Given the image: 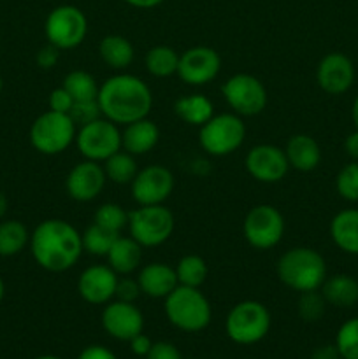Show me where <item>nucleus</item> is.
Segmentation results:
<instances>
[{"instance_id":"nucleus-1","label":"nucleus","mask_w":358,"mask_h":359,"mask_svg":"<svg viewBox=\"0 0 358 359\" xmlns=\"http://www.w3.org/2000/svg\"><path fill=\"white\" fill-rule=\"evenodd\" d=\"M30 252L46 272L62 273L74 269L84 252L83 238L65 219H44L30 233Z\"/></svg>"},{"instance_id":"nucleus-2","label":"nucleus","mask_w":358,"mask_h":359,"mask_svg":"<svg viewBox=\"0 0 358 359\" xmlns=\"http://www.w3.org/2000/svg\"><path fill=\"white\" fill-rule=\"evenodd\" d=\"M97 102L104 118L118 126H125L150 116L153 93L140 77L118 72L100 84Z\"/></svg>"},{"instance_id":"nucleus-3","label":"nucleus","mask_w":358,"mask_h":359,"mask_svg":"<svg viewBox=\"0 0 358 359\" xmlns=\"http://www.w3.org/2000/svg\"><path fill=\"white\" fill-rule=\"evenodd\" d=\"M281 283L297 293L321 287L326 279L325 258L312 248H293L281 255L276 265Z\"/></svg>"},{"instance_id":"nucleus-4","label":"nucleus","mask_w":358,"mask_h":359,"mask_svg":"<svg viewBox=\"0 0 358 359\" xmlns=\"http://www.w3.org/2000/svg\"><path fill=\"white\" fill-rule=\"evenodd\" d=\"M164 312L168 323L185 333L204 332L213 319V309L200 287L181 284L165 298Z\"/></svg>"},{"instance_id":"nucleus-5","label":"nucleus","mask_w":358,"mask_h":359,"mask_svg":"<svg viewBox=\"0 0 358 359\" xmlns=\"http://www.w3.org/2000/svg\"><path fill=\"white\" fill-rule=\"evenodd\" d=\"M272 318L262 302L244 300L235 304L225 319L227 337L237 346H255L269 335Z\"/></svg>"},{"instance_id":"nucleus-6","label":"nucleus","mask_w":358,"mask_h":359,"mask_svg":"<svg viewBox=\"0 0 358 359\" xmlns=\"http://www.w3.org/2000/svg\"><path fill=\"white\" fill-rule=\"evenodd\" d=\"M77 126L69 114L46 111L30 126V144L46 156L62 154L76 142Z\"/></svg>"},{"instance_id":"nucleus-7","label":"nucleus","mask_w":358,"mask_h":359,"mask_svg":"<svg viewBox=\"0 0 358 359\" xmlns=\"http://www.w3.org/2000/svg\"><path fill=\"white\" fill-rule=\"evenodd\" d=\"M246 125L235 112L214 114L199 130V144L209 156H228L244 144Z\"/></svg>"},{"instance_id":"nucleus-8","label":"nucleus","mask_w":358,"mask_h":359,"mask_svg":"<svg viewBox=\"0 0 358 359\" xmlns=\"http://www.w3.org/2000/svg\"><path fill=\"white\" fill-rule=\"evenodd\" d=\"M174 214L160 203V205H139L128 212L130 237L140 248H158L165 244L174 233Z\"/></svg>"},{"instance_id":"nucleus-9","label":"nucleus","mask_w":358,"mask_h":359,"mask_svg":"<svg viewBox=\"0 0 358 359\" xmlns=\"http://www.w3.org/2000/svg\"><path fill=\"white\" fill-rule=\"evenodd\" d=\"M44 34L48 44L55 46L60 51H69L84 42L88 34V20L79 7L63 4L49 11L44 21Z\"/></svg>"},{"instance_id":"nucleus-10","label":"nucleus","mask_w":358,"mask_h":359,"mask_svg":"<svg viewBox=\"0 0 358 359\" xmlns=\"http://www.w3.org/2000/svg\"><path fill=\"white\" fill-rule=\"evenodd\" d=\"M76 147L84 160L104 163L109 156L121 151V130L107 118H98L79 126L76 133Z\"/></svg>"},{"instance_id":"nucleus-11","label":"nucleus","mask_w":358,"mask_h":359,"mask_svg":"<svg viewBox=\"0 0 358 359\" xmlns=\"http://www.w3.org/2000/svg\"><path fill=\"white\" fill-rule=\"evenodd\" d=\"M284 217L269 203L251 207L242 221V235L251 248L269 251L276 248L284 235Z\"/></svg>"},{"instance_id":"nucleus-12","label":"nucleus","mask_w":358,"mask_h":359,"mask_svg":"<svg viewBox=\"0 0 358 359\" xmlns=\"http://www.w3.org/2000/svg\"><path fill=\"white\" fill-rule=\"evenodd\" d=\"M225 102L232 112L237 116H258L260 112L265 111L267 107V95L265 86L258 77L251 74L239 72L228 77L221 86Z\"/></svg>"},{"instance_id":"nucleus-13","label":"nucleus","mask_w":358,"mask_h":359,"mask_svg":"<svg viewBox=\"0 0 358 359\" xmlns=\"http://www.w3.org/2000/svg\"><path fill=\"white\" fill-rule=\"evenodd\" d=\"M174 186V175L167 167L150 165V167L139 168L130 184V193L139 205H160L165 200L171 198Z\"/></svg>"},{"instance_id":"nucleus-14","label":"nucleus","mask_w":358,"mask_h":359,"mask_svg":"<svg viewBox=\"0 0 358 359\" xmlns=\"http://www.w3.org/2000/svg\"><path fill=\"white\" fill-rule=\"evenodd\" d=\"M221 70V58L209 46H193L179 55L178 76L188 86L213 83Z\"/></svg>"},{"instance_id":"nucleus-15","label":"nucleus","mask_w":358,"mask_h":359,"mask_svg":"<svg viewBox=\"0 0 358 359\" xmlns=\"http://www.w3.org/2000/svg\"><path fill=\"white\" fill-rule=\"evenodd\" d=\"M248 174L263 184H274L286 177L290 163L284 149L274 144H258L248 151L244 160Z\"/></svg>"},{"instance_id":"nucleus-16","label":"nucleus","mask_w":358,"mask_h":359,"mask_svg":"<svg viewBox=\"0 0 358 359\" xmlns=\"http://www.w3.org/2000/svg\"><path fill=\"white\" fill-rule=\"evenodd\" d=\"M100 323L104 332L111 339L121 342H130L144 330V316L140 309L135 304L116 300V298L104 305Z\"/></svg>"},{"instance_id":"nucleus-17","label":"nucleus","mask_w":358,"mask_h":359,"mask_svg":"<svg viewBox=\"0 0 358 359\" xmlns=\"http://www.w3.org/2000/svg\"><path fill=\"white\" fill-rule=\"evenodd\" d=\"M354 77H357V72H354L353 62L344 53L339 51L325 55L316 67L318 86L325 93L333 95V97L350 91L354 83Z\"/></svg>"},{"instance_id":"nucleus-18","label":"nucleus","mask_w":358,"mask_h":359,"mask_svg":"<svg viewBox=\"0 0 358 359\" xmlns=\"http://www.w3.org/2000/svg\"><path fill=\"white\" fill-rule=\"evenodd\" d=\"M105 182H107V177H105L102 163L83 160L70 168L65 179V188L70 198L86 203L100 195Z\"/></svg>"},{"instance_id":"nucleus-19","label":"nucleus","mask_w":358,"mask_h":359,"mask_svg":"<svg viewBox=\"0 0 358 359\" xmlns=\"http://www.w3.org/2000/svg\"><path fill=\"white\" fill-rule=\"evenodd\" d=\"M119 276L109 265H91L77 279V293L86 304L105 305L116 297Z\"/></svg>"},{"instance_id":"nucleus-20","label":"nucleus","mask_w":358,"mask_h":359,"mask_svg":"<svg viewBox=\"0 0 358 359\" xmlns=\"http://www.w3.org/2000/svg\"><path fill=\"white\" fill-rule=\"evenodd\" d=\"M137 283L142 294L150 298H161V300H165L179 286L174 266L160 262L147 263L142 269H139Z\"/></svg>"},{"instance_id":"nucleus-21","label":"nucleus","mask_w":358,"mask_h":359,"mask_svg":"<svg viewBox=\"0 0 358 359\" xmlns=\"http://www.w3.org/2000/svg\"><path fill=\"white\" fill-rule=\"evenodd\" d=\"M160 140V128L150 118L137 119L130 125L123 126L121 149L133 156H142L153 151Z\"/></svg>"},{"instance_id":"nucleus-22","label":"nucleus","mask_w":358,"mask_h":359,"mask_svg":"<svg viewBox=\"0 0 358 359\" xmlns=\"http://www.w3.org/2000/svg\"><path fill=\"white\" fill-rule=\"evenodd\" d=\"M284 153H286L290 168L297 172H312L321 163V147L316 142L314 137L307 133L291 135L284 147Z\"/></svg>"},{"instance_id":"nucleus-23","label":"nucleus","mask_w":358,"mask_h":359,"mask_svg":"<svg viewBox=\"0 0 358 359\" xmlns=\"http://www.w3.org/2000/svg\"><path fill=\"white\" fill-rule=\"evenodd\" d=\"M326 305L337 309H351L358 304V280L350 273L326 276L319 287Z\"/></svg>"},{"instance_id":"nucleus-24","label":"nucleus","mask_w":358,"mask_h":359,"mask_svg":"<svg viewBox=\"0 0 358 359\" xmlns=\"http://www.w3.org/2000/svg\"><path fill=\"white\" fill-rule=\"evenodd\" d=\"M330 238L343 252L358 256V209H344L332 217Z\"/></svg>"},{"instance_id":"nucleus-25","label":"nucleus","mask_w":358,"mask_h":359,"mask_svg":"<svg viewBox=\"0 0 358 359\" xmlns=\"http://www.w3.org/2000/svg\"><path fill=\"white\" fill-rule=\"evenodd\" d=\"M107 265L114 270L118 276H130L140 266L142 259V248L133 241L132 237L119 235L114 241L112 248L107 252Z\"/></svg>"},{"instance_id":"nucleus-26","label":"nucleus","mask_w":358,"mask_h":359,"mask_svg":"<svg viewBox=\"0 0 358 359\" xmlns=\"http://www.w3.org/2000/svg\"><path fill=\"white\" fill-rule=\"evenodd\" d=\"M98 55L109 69L116 70V72H125L135 58V49L126 37L119 34H111L102 37L100 44H98Z\"/></svg>"},{"instance_id":"nucleus-27","label":"nucleus","mask_w":358,"mask_h":359,"mask_svg":"<svg viewBox=\"0 0 358 359\" xmlns=\"http://www.w3.org/2000/svg\"><path fill=\"white\" fill-rule=\"evenodd\" d=\"M174 112L181 121L190 126H202L214 116V105L206 95L193 93L174 102Z\"/></svg>"},{"instance_id":"nucleus-28","label":"nucleus","mask_w":358,"mask_h":359,"mask_svg":"<svg viewBox=\"0 0 358 359\" xmlns=\"http://www.w3.org/2000/svg\"><path fill=\"white\" fill-rule=\"evenodd\" d=\"M30 244V231L21 221L7 219L0 223V256L11 258Z\"/></svg>"},{"instance_id":"nucleus-29","label":"nucleus","mask_w":358,"mask_h":359,"mask_svg":"<svg viewBox=\"0 0 358 359\" xmlns=\"http://www.w3.org/2000/svg\"><path fill=\"white\" fill-rule=\"evenodd\" d=\"M144 65L151 76L164 79L178 74L179 55L171 46H154L144 56Z\"/></svg>"},{"instance_id":"nucleus-30","label":"nucleus","mask_w":358,"mask_h":359,"mask_svg":"<svg viewBox=\"0 0 358 359\" xmlns=\"http://www.w3.org/2000/svg\"><path fill=\"white\" fill-rule=\"evenodd\" d=\"M102 167H104L107 181L119 186L132 184L133 177H135L137 172H139L135 156L126 153L125 149L118 151V153H114L112 156H109L107 160L102 163Z\"/></svg>"},{"instance_id":"nucleus-31","label":"nucleus","mask_w":358,"mask_h":359,"mask_svg":"<svg viewBox=\"0 0 358 359\" xmlns=\"http://www.w3.org/2000/svg\"><path fill=\"white\" fill-rule=\"evenodd\" d=\"M174 270L175 276H178V283L188 287H200L209 276L206 259L199 255L183 256L178 265L174 266Z\"/></svg>"},{"instance_id":"nucleus-32","label":"nucleus","mask_w":358,"mask_h":359,"mask_svg":"<svg viewBox=\"0 0 358 359\" xmlns=\"http://www.w3.org/2000/svg\"><path fill=\"white\" fill-rule=\"evenodd\" d=\"M62 86L69 91L74 102L97 100L98 88H100L97 79L86 70H72V72H69L63 77Z\"/></svg>"},{"instance_id":"nucleus-33","label":"nucleus","mask_w":358,"mask_h":359,"mask_svg":"<svg viewBox=\"0 0 358 359\" xmlns=\"http://www.w3.org/2000/svg\"><path fill=\"white\" fill-rule=\"evenodd\" d=\"M118 237V233H112V231L105 230V228L98 226L95 223H91L81 233L84 252H88L91 256H107L109 249L112 248V244H114V241Z\"/></svg>"},{"instance_id":"nucleus-34","label":"nucleus","mask_w":358,"mask_h":359,"mask_svg":"<svg viewBox=\"0 0 358 359\" xmlns=\"http://www.w3.org/2000/svg\"><path fill=\"white\" fill-rule=\"evenodd\" d=\"M93 223L105 228V230L112 231V233L121 235L123 228L128 226V212H126L119 203H102V205L95 210Z\"/></svg>"},{"instance_id":"nucleus-35","label":"nucleus","mask_w":358,"mask_h":359,"mask_svg":"<svg viewBox=\"0 0 358 359\" xmlns=\"http://www.w3.org/2000/svg\"><path fill=\"white\" fill-rule=\"evenodd\" d=\"M333 344L340 359H358V318H351L340 325Z\"/></svg>"},{"instance_id":"nucleus-36","label":"nucleus","mask_w":358,"mask_h":359,"mask_svg":"<svg viewBox=\"0 0 358 359\" xmlns=\"http://www.w3.org/2000/svg\"><path fill=\"white\" fill-rule=\"evenodd\" d=\"M298 316L302 321L305 323H316L325 316L326 311V302L323 298L321 291H307V293H300L297 304Z\"/></svg>"},{"instance_id":"nucleus-37","label":"nucleus","mask_w":358,"mask_h":359,"mask_svg":"<svg viewBox=\"0 0 358 359\" xmlns=\"http://www.w3.org/2000/svg\"><path fill=\"white\" fill-rule=\"evenodd\" d=\"M336 189L346 202H358V161H350L336 177Z\"/></svg>"},{"instance_id":"nucleus-38","label":"nucleus","mask_w":358,"mask_h":359,"mask_svg":"<svg viewBox=\"0 0 358 359\" xmlns=\"http://www.w3.org/2000/svg\"><path fill=\"white\" fill-rule=\"evenodd\" d=\"M69 116L72 118V121L76 123L77 128H79V126H84L88 125V123L95 121V119L102 118V111L97 100H83L74 102Z\"/></svg>"},{"instance_id":"nucleus-39","label":"nucleus","mask_w":358,"mask_h":359,"mask_svg":"<svg viewBox=\"0 0 358 359\" xmlns=\"http://www.w3.org/2000/svg\"><path fill=\"white\" fill-rule=\"evenodd\" d=\"M142 294L140 291L139 283L137 279H132V277H119L118 286H116V300L128 302V304H135L137 298Z\"/></svg>"},{"instance_id":"nucleus-40","label":"nucleus","mask_w":358,"mask_h":359,"mask_svg":"<svg viewBox=\"0 0 358 359\" xmlns=\"http://www.w3.org/2000/svg\"><path fill=\"white\" fill-rule=\"evenodd\" d=\"M48 105H49V111L69 114L70 109H72V105H74V98L70 97V93L65 90V88L60 86L49 93Z\"/></svg>"},{"instance_id":"nucleus-41","label":"nucleus","mask_w":358,"mask_h":359,"mask_svg":"<svg viewBox=\"0 0 358 359\" xmlns=\"http://www.w3.org/2000/svg\"><path fill=\"white\" fill-rule=\"evenodd\" d=\"M146 359H183V354L174 344L160 340V342H153Z\"/></svg>"},{"instance_id":"nucleus-42","label":"nucleus","mask_w":358,"mask_h":359,"mask_svg":"<svg viewBox=\"0 0 358 359\" xmlns=\"http://www.w3.org/2000/svg\"><path fill=\"white\" fill-rule=\"evenodd\" d=\"M58 60H60V49L55 48V46H51V44H48V46H44V48L39 49L37 56H35V62H37V65L44 70H49V69H53V67H56Z\"/></svg>"},{"instance_id":"nucleus-43","label":"nucleus","mask_w":358,"mask_h":359,"mask_svg":"<svg viewBox=\"0 0 358 359\" xmlns=\"http://www.w3.org/2000/svg\"><path fill=\"white\" fill-rule=\"evenodd\" d=\"M77 359H118V358H116V354L112 353L111 349L95 344V346L84 347V349L79 353V356H77Z\"/></svg>"},{"instance_id":"nucleus-44","label":"nucleus","mask_w":358,"mask_h":359,"mask_svg":"<svg viewBox=\"0 0 358 359\" xmlns=\"http://www.w3.org/2000/svg\"><path fill=\"white\" fill-rule=\"evenodd\" d=\"M128 344H130V351H132L135 356H140V358H146L147 353H150L151 346H153L150 337L144 335V333H139V335L133 337Z\"/></svg>"},{"instance_id":"nucleus-45","label":"nucleus","mask_w":358,"mask_h":359,"mask_svg":"<svg viewBox=\"0 0 358 359\" xmlns=\"http://www.w3.org/2000/svg\"><path fill=\"white\" fill-rule=\"evenodd\" d=\"M311 359H340V354L336 344H325V346H319L312 351Z\"/></svg>"},{"instance_id":"nucleus-46","label":"nucleus","mask_w":358,"mask_h":359,"mask_svg":"<svg viewBox=\"0 0 358 359\" xmlns=\"http://www.w3.org/2000/svg\"><path fill=\"white\" fill-rule=\"evenodd\" d=\"M344 151L347 156L353 161H358V130L351 132L350 135L344 139Z\"/></svg>"},{"instance_id":"nucleus-47","label":"nucleus","mask_w":358,"mask_h":359,"mask_svg":"<svg viewBox=\"0 0 358 359\" xmlns=\"http://www.w3.org/2000/svg\"><path fill=\"white\" fill-rule=\"evenodd\" d=\"M123 2H126L132 7H137V9H153V7L160 6L164 0H123Z\"/></svg>"},{"instance_id":"nucleus-48","label":"nucleus","mask_w":358,"mask_h":359,"mask_svg":"<svg viewBox=\"0 0 358 359\" xmlns=\"http://www.w3.org/2000/svg\"><path fill=\"white\" fill-rule=\"evenodd\" d=\"M351 119H353L354 130H358V95L354 97L353 105H351Z\"/></svg>"},{"instance_id":"nucleus-49","label":"nucleus","mask_w":358,"mask_h":359,"mask_svg":"<svg viewBox=\"0 0 358 359\" xmlns=\"http://www.w3.org/2000/svg\"><path fill=\"white\" fill-rule=\"evenodd\" d=\"M7 212V198L4 193H0V217H4V214Z\"/></svg>"},{"instance_id":"nucleus-50","label":"nucleus","mask_w":358,"mask_h":359,"mask_svg":"<svg viewBox=\"0 0 358 359\" xmlns=\"http://www.w3.org/2000/svg\"><path fill=\"white\" fill-rule=\"evenodd\" d=\"M4 294H6V284H4L2 277H0V302L4 300Z\"/></svg>"},{"instance_id":"nucleus-51","label":"nucleus","mask_w":358,"mask_h":359,"mask_svg":"<svg viewBox=\"0 0 358 359\" xmlns=\"http://www.w3.org/2000/svg\"><path fill=\"white\" fill-rule=\"evenodd\" d=\"M34 359H62V358L53 356V354H42V356H37V358H34Z\"/></svg>"},{"instance_id":"nucleus-52","label":"nucleus","mask_w":358,"mask_h":359,"mask_svg":"<svg viewBox=\"0 0 358 359\" xmlns=\"http://www.w3.org/2000/svg\"><path fill=\"white\" fill-rule=\"evenodd\" d=\"M2 88H4V81H2V76H0V93H2Z\"/></svg>"}]
</instances>
